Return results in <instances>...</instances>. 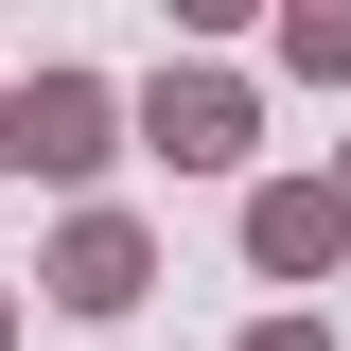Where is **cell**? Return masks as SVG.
Wrapping results in <instances>:
<instances>
[{
    "instance_id": "obj_4",
    "label": "cell",
    "mask_w": 351,
    "mask_h": 351,
    "mask_svg": "<svg viewBox=\"0 0 351 351\" xmlns=\"http://www.w3.org/2000/svg\"><path fill=\"white\" fill-rule=\"evenodd\" d=\"M71 299H88V316L141 299V246H123V228H71Z\"/></svg>"
},
{
    "instance_id": "obj_3",
    "label": "cell",
    "mask_w": 351,
    "mask_h": 351,
    "mask_svg": "<svg viewBox=\"0 0 351 351\" xmlns=\"http://www.w3.org/2000/svg\"><path fill=\"white\" fill-rule=\"evenodd\" d=\"M263 263H334V193H263Z\"/></svg>"
},
{
    "instance_id": "obj_2",
    "label": "cell",
    "mask_w": 351,
    "mask_h": 351,
    "mask_svg": "<svg viewBox=\"0 0 351 351\" xmlns=\"http://www.w3.org/2000/svg\"><path fill=\"white\" fill-rule=\"evenodd\" d=\"M36 158H106V88H36Z\"/></svg>"
},
{
    "instance_id": "obj_1",
    "label": "cell",
    "mask_w": 351,
    "mask_h": 351,
    "mask_svg": "<svg viewBox=\"0 0 351 351\" xmlns=\"http://www.w3.org/2000/svg\"><path fill=\"white\" fill-rule=\"evenodd\" d=\"M158 141H176V158H228L246 123H228V88H158Z\"/></svg>"
}]
</instances>
